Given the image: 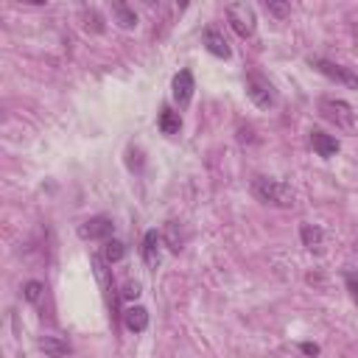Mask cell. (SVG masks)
Here are the masks:
<instances>
[{
    "instance_id": "cell-1",
    "label": "cell",
    "mask_w": 358,
    "mask_h": 358,
    "mask_svg": "<svg viewBox=\"0 0 358 358\" xmlns=\"http://www.w3.org/2000/svg\"><path fill=\"white\" fill-rule=\"evenodd\" d=\"M252 193L258 201L272 204V208H294V190L291 185L280 182V179H269V177H255L252 179Z\"/></svg>"
},
{
    "instance_id": "cell-2",
    "label": "cell",
    "mask_w": 358,
    "mask_h": 358,
    "mask_svg": "<svg viewBox=\"0 0 358 358\" xmlns=\"http://www.w3.org/2000/svg\"><path fill=\"white\" fill-rule=\"evenodd\" d=\"M246 95L258 110H275L277 107V90L261 70L246 73Z\"/></svg>"
},
{
    "instance_id": "cell-3",
    "label": "cell",
    "mask_w": 358,
    "mask_h": 358,
    "mask_svg": "<svg viewBox=\"0 0 358 358\" xmlns=\"http://www.w3.org/2000/svg\"><path fill=\"white\" fill-rule=\"evenodd\" d=\"M319 115L328 123H333L336 129H341V132H352L355 129V112H352V107L347 104L344 98H330V95L319 98Z\"/></svg>"
},
{
    "instance_id": "cell-4",
    "label": "cell",
    "mask_w": 358,
    "mask_h": 358,
    "mask_svg": "<svg viewBox=\"0 0 358 358\" xmlns=\"http://www.w3.org/2000/svg\"><path fill=\"white\" fill-rule=\"evenodd\" d=\"M224 14H227L232 31H235L238 37H243V39H249V37L255 34V28H258V20H255V9H252L249 3H230V6L224 9Z\"/></svg>"
},
{
    "instance_id": "cell-5",
    "label": "cell",
    "mask_w": 358,
    "mask_h": 358,
    "mask_svg": "<svg viewBox=\"0 0 358 358\" xmlns=\"http://www.w3.org/2000/svg\"><path fill=\"white\" fill-rule=\"evenodd\" d=\"M308 65H311L314 70H319L322 76H328L330 81L344 84V87H350V90H358V76H355L352 70H347V68H341V65H336V62H330V59H322V57H308Z\"/></svg>"
},
{
    "instance_id": "cell-6",
    "label": "cell",
    "mask_w": 358,
    "mask_h": 358,
    "mask_svg": "<svg viewBox=\"0 0 358 358\" xmlns=\"http://www.w3.org/2000/svg\"><path fill=\"white\" fill-rule=\"evenodd\" d=\"M112 232H115V221L107 219V216H92V219L79 224V238L81 241H110Z\"/></svg>"
},
{
    "instance_id": "cell-7",
    "label": "cell",
    "mask_w": 358,
    "mask_h": 358,
    "mask_svg": "<svg viewBox=\"0 0 358 358\" xmlns=\"http://www.w3.org/2000/svg\"><path fill=\"white\" fill-rule=\"evenodd\" d=\"M163 235L157 232V230H148L146 235H143V246H140V255H143V263L148 266V269H157L160 266V261H163Z\"/></svg>"
},
{
    "instance_id": "cell-8",
    "label": "cell",
    "mask_w": 358,
    "mask_h": 358,
    "mask_svg": "<svg viewBox=\"0 0 358 358\" xmlns=\"http://www.w3.org/2000/svg\"><path fill=\"white\" fill-rule=\"evenodd\" d=\"M171 90H174V101L179 107H188L190 104V98H193V90H196V81H193V73L185 68V70H179L177 76H174V84H171Z\"/></svg>"
},
{
    "instance_id": "cell-9",
    "label": "cell",
    "mask_w": 358,
    "mask_h": 358,
    "mask_svg": "<svg viewBox=\"0 0 358 358\" xmlns=\"http://www.w3.org/2000/svg\"><path fill=\"white\" fill-rule=\"evenodd\" d=\"M299 238H302V246L308 252H317L322 255L325 252V230L317 227V224H302L299 227Z\"/></svg>"
},
{
    "instance_id": "cell-10",
    "label": "cell",
    "mask_w": 358,
    "mask_h": 358,
    "mask_svg": "<svg viewBox=\"0 0 358 358\" xmlns=\"http://www.w3.org/2000/svg\"><path fill=\"white\" fill-rule=\"evenodd\" d=\"M201 42H204V48H208L210 54L219 57V59H230V54H232L230 45H227V39H224V34L216 31V28H208V31H204V39H201Z\"/></svg>"
},
{
    "instance_id": "cell-11",
    "label": "cell",
    "mask_w": 358,
    "mask_h": 358,
    "mask_svg": "<svg viewBox=\"0 0 358 358\" xmlns=\"http://www.w3.org/2000/svg\"><path fill=\"white\" fill-rule=\"evenodd\" d=\"M311 146H314L317 155L325 157V160L339 155V140L333 135H325V132H311Z\"/></svg>"
},
{
    "instance_id": "cell-12",
    "label": "cell",
    "mask_w": 358,
    "mask_h": 358,
    "mask_svg": "<svg viewBox=\"0 0 358 358\" xmlns=\"http://www.w3.org/2000/svg\"><path fill=\"white\" fill-rule=\"evenodd\" d=\"M39 350L45 352V355H50V358H62V355H70V341H65V339H59V336H42L39 339Z\"/></svg>"
},
{
    "instance_id": "cell-13",
    "label": "cell",
    "mask_w": 358,
    "mask_h": 358,
    "mask_svg": "<svg viewBox=\"0 0 358 358\" xmlns=\"http://www.w3.org/2000/svg\"><path fill=\"white\" fill-rule=\"evenodd\" d=\"M163 243H166L171 252H177V255L185 249V230H182L179 221H168V224H166V230H163Z\"/></svg>"
},
{
    "instance_id": "cell-14",
    "label": "cell",
    "mask_w": 358,
    "mask_h": 358,
    "mask_svg": "<svg viewBox=\"0 0 358 358\" xmlns=\"http://www.w3.org/2000/svg\"><path fill=\"white\" fill-rule=\"evenodd\" d=\"M123 322L132 333H143L148 328V311L143 308V305H132V308L123 314Z\"/></svg>"
},
{
    "instance_id": "cell-15",
    "label": "cell",
    "mask_w": 358,
    "mask_h": 358,
    "mask_svg": "<svg viewBox=\"0 0 358 358\" xmlns=\"http://www.w3.org/2000/svg\"><path fill=\"white\" fill-rule=\"evenodd\" d=\"M157 126H160L163 135L174 137V135H179V129H182V118H179V112H174L171 107H163V110H160V118H157Z\"/></svg>"
},
{
    "instance_id": "cell-16",
    "label": "cell",
    "mask_w": 358,
    "mask_h": 358,
    "mask_svg": "<svg viewBox=\"0 0 358 358\" xmlns=\"http://www.w3.org/2000/svg\"><path fill=\"white\" fill-rule=\"evenodd\" d=\"M123 255H126V243L123 241L110 238V241H104V246H101V258H104L107 263H118Z\"/></svg>"
},
{
    "instance_id": "cell-17",
    "label": "cell",
    "mask_w": 358,
    "mask_h": 358,
    "mask_svg": "<svg viewBox=\"0 0 358 358\" xmlns=\"http://www.w3.org/2000/svg\"><path fill=\"white\" fill-rule=\"evenodd\" d=\"M112 17H115V23L121 26V28H135L137 26V14H135V9H129L126 3H115L112 6Z\"/></svg>"
},
{
    "instance_id": "cell-18",
    "label": "cell",
    "mask_w": 358,
    "mask_h": 358,
    "mask_svg": "<svg viewBox=\"0 0 358 358\" xmlns=\"http://www.w3.org/2000/svg\"><path fill=\"white\" fill-rule=\"evenodd\" d=\"M42 291H45V286H42L39 280H31V283H26V288H23V297H26L28 302H39Z\"/></svg>"
},
{
    "instance_id": "cell-19",
    "label": "cell",
    "mask_w": 358,
    "mask_h": 358,
    "mask_svg": "<svg viewBox=\"0 0 358 358\" xmlns=\"http://www.w3.org/2000/svg\"><path fill=\"white\" fill-rule=\"evenodd\" d=\"M344 286H347V291H350L352 302H358V272L347 269V272H344Z\"/></svg>"
},
{
    "instance_id": "cell-20",
    "label": "cell",
    "mask_w": 358,
    "mask_h": 358,
    "mask_svg": "<svg viewBox=\"0 0 358 358\" xmlns=\"http://www.w3.org/2000/svg\"><path fill=\"white\" fill-rule=\"evenodd\" d=\"M266 12L275 14L277 20H283V17L291 14V6H288V3H277V0H269V3H266Z\"/></svg>"
},
{
    "instance_id": "cell-21",
    "label": "cell",
    "mask_w": 358,
    "mask_h": 358,
    "mask_svg": "<svg viewBox=\"0 0 358 358\" xmlns=\"http://www.w3.org/2000/svg\"><path fill=\"white\" fill-rule=\"evenodd\" d=\"M121 297H123V299H129V302H132V299H137V297H140V283H137V280H129V283H123V291H121Z\"/></svg>"
},
{
    "instance_id": "cell-22",
    "label": "cell",
    "mask_w": 358,
    "mask_h": 358,
    "mask_svg": "<svg viewBox=\"0 0 358 358\" xmlns=\"http://www.w3.org/2000/svg\"><path fill=\"white\" fill-rule=\"evenodd\" d=\"M299 350H302L305 355H311V358H317V355H319V347H317V344H311V341H305V344H299Z\"/></svg>"
},
{
    "instance_id": "cell-23",
    "label": "cell",
    "mask_w": 358,
    "mask_h": 358,
    "mask_svg": "<svg viewBox=\"0 0 358 358\" xmlns=\"http://www.w3.org/2000/svg\"><path fill=\"white\" fill-rule=\"evenodd\" d=\"M352 249H355V255H358V241H355V246H352Z\"/></svg>"
}]
</instances>
